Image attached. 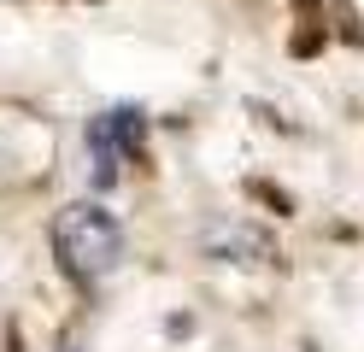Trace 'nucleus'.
<instances>
[{
    "instance_id": "nucleus-1",
    "label": "nucleus",
    "mask_w": 364,
    "mask_h": 352,
    "mask_svg": "<svg viewBox=\"0 0 364 352\" xmlns=\"http://www.w3.org/2000/svg\"><path fill=\"white\" fill-rule=\"evenodd\" d=\"M53 247H59L65 270H71L77 282H100V276L118 270V258H124V229H118V218L100 211L95 200H77V206L59 211Z\"/></svg>"
},
{
    "instance_id": "nucleus-2",
    "label": "nucleus",
    "mask_w": 364,
    "mask_h": 352,
    "mask_svg": "<svg viewBox=\"0 0 364 352\" xmlns=\"http://www.w3.org/2000/svg\"><path fill=\"white\" fill-rule=\"evenodd\" d=\"M147 147V117L135 106H118V112H100L95 124H88V153H95V182L106 188L112 176H118V164L141 159Z\"/></svg>"
}]
</instances>
